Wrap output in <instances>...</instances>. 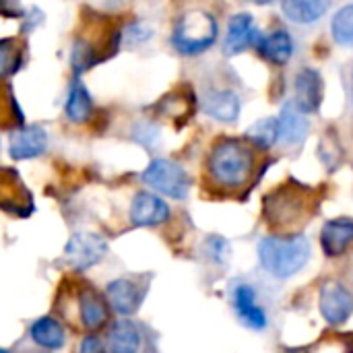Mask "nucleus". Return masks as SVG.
<instances>
[{
	"label": "nucleus",
	"instance_id": "nucleus-1",
	"mask_svg": "<svg viewBox=\"0 0 353 353\" xmlns=\"http://www.w3.org/2000/svg\"><path fill=\"white\" fill-rule=\"evenodd\" d=\"M209 176L221 188H242L254 172V153L236 139L219 141L209 155Z\"/></svg>",
	"mask_w": 353,
	"mask_h": 353
},
{
	"label": "nucleus",
	"instance_id": "nucleus-2",
	"mask_svg": "<svg viewBox=\"0 0 353 353\" xmlns=\"http://www.w3.org/2000/svg\"><path fill=\"white\" fill-rule=\"evenodd\" d=\"M259 259L269 275L288 279L310 261V242L304 236H269L259 244Z\"/></svg>",
	"mask_w": 353,
	"mask_h": 353
},
{
	"label": "nucleus",
	"instance_id": "nucleus-3",
	"mask_svg": "<svg viewBox=\"0 0 353 353\" xmlns=\"http://www.w3.org/2000/svg\"><path fill=\"white\" fill-rule=\"evenodd\" d=\"M217 39V23L209 12L192 10L176 21L172 31V43L180 54H201Z\"/></svg>",
	"mask_w": 353,
	"mask_h": 353
},
{
	"label": "nucleus",
	"instance_id": "nucleus-4",
	"mask_svg": "<svg viewBox=\"0 0 353 353\" xmlns=\"http://www.w3.org/2000/svg\"><path fill=\"white\" fill-rule=\"evenodd\" d=\"M310 194L304 186H279L265 199V217L275 228H292L306 219Z\"/></svg>",
	"mask_w": 353,
	"mask_h": 353
},
{
	"label": "nucleus",
	"instance_id": "nucleus-5",
	"mask_svg": "<svg viewBox=\"0 0 353 353\" xmlns=\"http://www.w3.org/2000/svg\"><path fill=\"white\" fill-rule=\"evenodd\" d=\"M143 182L176 201L186 199L190 188V180L184 168L170 159H153L143 172Z\"/></svg>",
	"mask_w": 353,
	"mask_h": 353
},
{
	"label": "nucleus",
	"instance_id": "nucleus-6",
	"mask_svg": "<svg viewBox=\"0 0 353 353\" xmlns=\"http://www.w3.org/2000/svg\"><path fill=\"white\" fill-rule=\"evenodd\" d=\"M108 254V242L93 232H77L64 246V263L74 271H89Z\"/></svg>",
	"mask_w": 353,
	"mask_h": 353
},
{
	"label": "nucleus",
	"instance_id": "nucleus-7",
	"mask_svg": "<svg viewBox=\"0 0 353 353\" xmlns=\"http://www.w3.org/2000/svg\"><path fill=\"white\" fill-rule=\"evenodd\" d=\"M319 308L331 325H341L353 314V296L345 285L327 281L319 292Z\"/></svg>",
	"mask_w": 353,
	"mask_h": 353
},
{
	"label": "nucleus",
	"instance_id": "nucleus-8",
	"mask_svg": "<svg viewBox=\"0 0 353 353\" xmlns=\"http://www.w3.org/2000/svg\"><path fill=\"white\" fill-rule=\"evenodd\" d=\"M170 217V207L163 199L151 192H139L130 205V221L139 228H155L165 223Z\"/></svg>",
	"mask_w": 353,
	"mask_h": 353
},
{
	"label": "nucleus",
	"instance_id": "nucleus-9",
	"mask_svg": "<svg viewBox=\"0 0 353 353\" xmlns=\"http://www.w3.org/2000/svg\"><path fill=\"white\" fill-rule=\"evenodd\" d=\"M105 300L114 312H118L120 316H130L139 310L143 292L137 281L128 277H118L105 285Z\"/></svg>",
	"mask_w": 353,
	"mask_h": 353
},
{
	"label": "nucleus",
	"instance_id": "nucleus-10",
	"mask_svg": "<svg viewBox=\"0 0 353 353\" xmlns=\"http://www.w3.org/2000/svg\"><path fill=\"white\" fill-rule=\"evenodd\" d=\"M48 149V134L41 126H21L10 137V157L17 161L35 159Z\"/></svg>",
	"mask_w": 353,
	"mask_h": 353
},
{
	"label": "nucleus",
	"instance_id": "nucleus-11",
	"mask_svg": "<svg viewBox=\"0 0 353 353\" xmlns=\"http://www.w3.org/2000/svg\"><path fill=\"white\" fill-rule=\"evenodd\" d=\"M234 310L240 319V323L248 329L261 331L267 327V314L256 302V292L252 285L240 283L234 290Z\"/></svg>",
	"mask_w": 353,
	"mask_h": 353
},
{
	"label": "nucleus",
	"instance_id": "nucleus-12",
	"mask_svg": "<svg viewBox=\"0 0 353 353\" xmlns=\"http://www.w3.org/2000/svg\"><path fill=\"white\" fill-rule=\"evenodd\" d=\"M296 105L304 114H314L323 101V79L314 68H302L296 74Z\"/></svg>",
	"mask_w": 353,
	"mask_h": 353
},
{
	"label": "nucleus",
	"instance_id": "nucleus-13",
	"mask_svg": "<svg viewBox=\"0 0 353 353\" xmlns=\"http://www.w3.org/2000/svg\"><path fill=\"white\" fill-rule=\"evenodd\" d=\"M353 244V219L341 217V219H331L323 225L321 232V246L323 252L331 259L341 256Z\"/></svg>",
	"mask_w": 353,
	"mask_h": 353
},
{
	"label": "nucleus",
	"instance_id": "nucleus-14",
	"mask_svg": "<svg viewBox=\"0 0 353 353\" xmlns=\"http://www.w3.org/2000/svg\"><path fill=\"white\" fill-rule=\"evenodd\" d=\"M277 122H279V143H283L288 147L300 145L306 139L308 128H310L306 114L296 105V101H290L283 105Z\"/></svg>",
	"mask_w": 353,
	"mask_h": 353
},
{
	"label": "nucleus",
	"instance_id": "nucleus-15",
	"mask_svg": "<svg viewBox=\"0 0 353 353\" xmlns=\"http://www.w3.org/2000/svg\"><path fill=\"white\" fill-rule=\"evenodd\" d=\"M256 39V25L248 12H238L228 23V35L223 41V50L228 56L244 52Z\"/></svg>",
	"mask_w": 353,
	"mask_h": 353
},
{
	"label": "nucleus",
	"instance_id": "nucleus-16",
	"mask_svg": "<svg viewBox=\"0 0 353 353\" xmlns=\"http://www.w3.org/2000/svg\"><path fill=\"white\" fill-rule=\"evenodd\" d=\"M203 110L219 122H234L240 114V97L234 91L211 89L203 95Z\"/></svg>",
	"mask_w": 353,
	"mask_h": 353
},
{
	"label": "nucleus",
	"instance_id": "nucleus-17",
	"mask_svg": "<svg viewBox=\"0 0 353 353\" xmlns=\"http://www.w3.org/2000/svg\"><path fill=\"white\" fill-rule=\"evenodd\" d=\"M79 316H81V325L89 331H99L101 327H105L110 312H108V304L101 296H97L93 290H83L79 296Z\"/></svg>",
	"mask_w": 353,
	"mask_h": 353
},
{
	"label": "nucleus",
	"instance_id": "nucleus-18",
	"mask_svg": "<svg viewBox=\"0 0 353 353\" xmlns=\"http://www.w3.org/2000/svg\"><path fill=\"white\" fill-rule=\"evenodd\" d=\"M29 337L37 347L50 350V352L62 350L66 343L64 327L52 316H41V319L33 321V325L29 327Z\"/></svg>",
	"mask_w": 353,
	"mask_h": 353
},
{
	"label": "nucleus",
	"instance_id": "nucleus-19",
	"mask_svg": "<svg viewBox=\"0 0 353 353\" xmlns=\"http://www.w3.org/2000/svg\"><path fill=\"white\" fill-rule=\"evenodd\" d=\"M110 353H139L143 345V333L132 321H116L108 337Z\"/></svg>",
	"mask_w": 353,
	"mask_h": 353
},
{
	"label": "nucleus",
	"instance_id": "nucleus-20",
	"mask_svg": "<svg viewBox=\"0 0 353 353\" xmlns=\"http://www.w3.org/2000/svg\"><path fill=\"white\" fill-rule=\"evenodd\" d=\"M283 12L290 21L308 25L319 21L331 6V0H281Z\"/></svg>",
	"mask_w": 353,
	"mask_h": 353
},
{
	"label": "nucleus",
	"instance_id": "nucleus-21",
	"mask_svg": "<svg viewBox=\"0 0 353 353\" xmlns=\"http://www.w3.org/2000/svg\"><path fill=\"white\" fill-rule=\"evenodd\" d=\"M259 52L263 54L265 60L273 62V64H288V60L294 54V41L290 37L288 31H275L271 35H267L265 39H261L259 43Z\"/></svg>",
	"mask_w": 353,
	"mask_h": 353
},
{
	"label": "nucleus",
	"instance_id": "nucleus-22",
	"mask_svg": "<svg viewBox=\"0 0 353 353\" xmlns=\"http://www.w3.org/2000/svg\"><path fill=\"white\" fill-rule=\"evenodd\" d=\"M64 112L68 116V120L81 124V122H87L93 114V101H91V95L89 91L85 89L83 83H74L70 93H68V99H66V105H64Z\"/></svg>",
	"mask_w": 353,
	"mask_h": 353
},
{
	"label": "nucleus",
	"instance_id": "nucleus-23",
	"mask_svg": "<svg viewBox=\"0 0 353 353\" xmlns=\"http://www.w3.org/2000/svg\"><path fill=\"white\" fill-rule=\"evenodd\" d=\"M246 137L256 147L271 149L279 141V122H277V118H261L259 122H254L248 128Z\"/></svg>",
	"mask_w": 353,
	"mask_h": 353
},
{
	"label": "nucleus",
	"instance_id": "nucleus-24",
	"mask_svg": "<svg viewBox=\"0 0 353 353\" xmlns=\"http://www.w3.org/2000/svg\"><path fill=\"white\" fill-rule=\"evenodd\" d=\"M331 31L337 43L353 46V2L337 10V14L331 21Z\"/></svg>",
	"mask_w": 353,
	"mask_h": 353
},
{
	"label": "nucleus",
	"instance_id": "nucleus-25",
	"mask_svg": "<svg viewBox=\"0 0 353 353\" xmlns=\"http://www.w3.org/2000/svg\"><path fill=\"white\" fill-rule=\"evenodd\" d=\"M21 64V50L14 39H0V79L10 77Z\"/></svg>",
	"mask_w": 353,
	"mask_h": 353
},
{
	"label": "nucleus",
	"instance_id": "nucleus-26",
	"mask_svg": "<svg viewBox=\"0 0 353 353\" xmlns=\"http://www.w3.org/2000/svg\"><path fill=\"white\" fill-rule=\"evenodd\" d=\"M207 252H209V256H211L213 261L223 263V261L228 259V254H230V244H228L223 238L213 236V238L207 242Z\"/></svg>",
	"mask_w": 353,
	"mask_h": 353
},
{
	"label": "nucleus",
	"instance_id": "nucleus-27",
	"mask_svg": "<svg viewBox=\"0 0 353 353\" xmlns=\"http://www.w3.org/2000/svg\"><path fill=\"white\" fill-rule=\"evenodd\" d=\"M77 353H105V345L97 335H87L81 339Z\"/></svg>",
	"mask_w": 353,
	"mask_h": 353
},
{
	"label": "nucleus",
	"instance_id": "nucleus-28",
	"mask_svg": "<svg viewBox=\"0 0 353 353\" xmlns=\"http://www.w3.org/2000/svg\"><path fill=\"white\" fill-rule=\"evenodd\" d=\"M252 2H256V4H267V2H271V0H252Z\"/></svg>",
	"mask_w": 353,
	"mask_h": 353
},
{
	"label": "nucleus",
	"instance_id": "nucleus-29",
	"mask_svg": "<svg viewBox=\"0 0 353 353\" xmlns=\"http://www.w3.org/2000/svg\"><path fill=\"white\" fill-rule=\"evenodd\" d=\"M0 353H8V350H4V347H0Z\"/></svg>",
	"mask_w": 353,
	"mask_h": 353
},
{
	"label": "nucleus",
	"instance_id": "nucleus-30",
	"mask_svg": "<svg viewBox=\"0 0 353 353\" xmlns=\"http://www.w3.org/2000/svg\"><path fill=\"white\" fill-rule=\"evenodd\" d=\"M352 97H353V70H352Z\"/></svg>",
	"mask_w": 353,
	"mask_h": 353
}]
</instances>
